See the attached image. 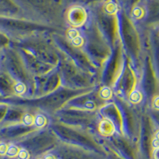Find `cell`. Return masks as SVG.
<instances>
[{"label": "cell", "mask_w": 159, "mask_h": 159, "mask_svg": "<svg viewBox=\"0 0 159 159\" xmlns=\"http://www.w3.org/2000/svg\"><path fill=\"white\" fill-rule=\"evenodd\" d=\"M99 131H100L101 134L104 136L111 135L113 134V132H114V127L108 121H103L100 124Z\"/></svg>", "instance_id": "obj_1"}, {"label": "cell", "mask_w": 159, "mask_h": 159, "mask_svg": "<svg viewBox=\"0 0 159 159\" xmlns=\"http://www.w3.org/2000/svg\"><path fill=\"white\" fill-rule=\"evenodd\" d=\"M18 152H19V148L17 146H15V145L11 144L8 146L6 155L8 157H10V158H14V157H17Z\"/></svg>", "instance_id": "obj_2"}, {"label": "cell", "mask_w": 159, "mask_h": 159, "mask_svg": "<svg viewBox=\"0 0 159 159\" xmlns=\"http://www.w3.org/2000/svg\"><path fill=\"white\" fill-rule=\"evenodd\" d=\"M18 159H30V155L27 150L25 149H19V152L17 156Z\"/></svg>", "instance_id": "obj_3"}, {"label": "cell", "mask_w": 159, "mask_h": 159, "mask_svg": "<svg viewBox=\"0 0 159 159\" xmlns=\"http://www.w3.org/2000/svg\"><path fill=\"white\" fill-rule=\"evenodd\" d=\"M8 146L4 143H0V156L6 155Z\"/></svg>", "instance_id": "obj_4"}, {"label": "cell", "mask_w": 159, "mask_h": 159, "mask_svg": "<svg viewBox=\"0 0 159 159\" xmlns=\"http://www.w3.org/2000/svg\"><path fill=\"white\" fill-rule=\"evenodd\" d=\"M39 119H37L36 121V124L37 126H39V127H42V126H43L44 124H45V120H44V118L42 117V116H39Z\"/></svg>", "instance_id": "obj_5"}, {"label": "cell", "mask_w": 159, "mask_h": 159, "mask_svg": "<svg viewBox=\"0 0 159 159\" xmlns=\"http://www.w3.org/2000/svg\"><path fill=\"white\" fill-rule=\"evenodd\" d=\"M152 147H153V150L154 149H158V139H157V136H156L155 139L153 140Z\"/></svg>", "instance_id": "obj_6"}, {"label": "cell", "mask_w": 159, "mask_h": 159, "mask_svg": "<svg viewBox=\"0 0 159 159\" xmlns=\"http://www.w3.org/2000/svg\"><path fill=\"white\" fill-rule=\"evenodd\" d=\"M102 92H103L102 96L104 98H107L109 96V95H110V93H109V90L107 89H104L103 91H102Z\"/></svg>", "instance_id": "obj_7"}, {"label": "cell", "mask_w": 159, "mask_h": 159, "mask_svg": "<svg viewBox=\"0 0 159 159\" xmlns=\"http://www.w3.org/2000/svg\"><path fill=\"white\" fill-rule=\"evenodd\" d=\"M43 159H57V158L53 154H46V155H45V157H44Z\"/></svg>", "instance_id": "obj_8"}, {"label": "cell", "mask_w": 159, "mask_h": 159, "mask_svg": "<svg viewBox=\"0 0 159 159\" xmlns=\"http://www.w3.org/2000/svg\"><path fill=\"white\" fill-rule=\"evenodd\" d=\"M157 152H158V149H154V150H153V158L154 159H158Z\"/></svg>", "instance_id": "obj_9"}]
</instances>
